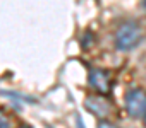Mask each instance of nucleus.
<instances>
[{
  "mask_svg": "<svg viewBox=\"0 0 146 128\" xmlns=\"http://www.w3.org/2000/svg\"><path fill=\"white\" fill-rule=\"evenodd\" d=\"M0 128H11V123L7 121V118H4L0 114Z\"/></svg>",
  "mask_w": 146,
  "mask_h": 128,
  "instance_id": "nucleus-6",
  "label": "nucleus"
},
{
  "mask_svg": "<svg viewBox=\"0 0 146 128\" xmlns=\"http://www.w3.org/2000/svg\"><path fill=\"white\" fill-rule=\"evenodd\" d=\"M143 38H144V31L137 21H124V22H120V26L115 31L113 43L119 51L127 53V51H132L134 48H137L141 44Z\"/></svg>",
  "mask_w": 146,
  "mask_h": 128,
  "instance_id": "nucleus-1",
  "label": "nucleus"
},
{
  "mask_svg": "<svg viewBox=\"0 0 146 128\" xmlns=\"http://www.w3.org/2000/svg\"><path fill=\"white\" fill-rule=\"evenodd\" d=\"M76 125H78V128H86V126H84V121H83V118H81L79 114L76 116Z\"/></svg>",
  "mask_w": 146,
  "mask_h": 128,
  "instance_id": "nucleus-7",
  "label": "nucleus"
},
{
  "mask_svg": "<svg viewBox=\"0 0 146 128\" xmlns=\"http://www.w3.org/2000/svg\"><path fill=\"white\" fill-rule=\"evenodd\" d=\"M17 128H33V126H29V125H28V123H23V125H19V126H17Z\"/></svg>",
  "mask_w": 146,
  "mask_h": 128,
  "instance_id": "nucleus-8",
  "label": "nucleus"
},
{
  "mask_svg": "<svg viewBox=\"0 0 146 128\" xmlns=\"http://www.w3.org/2000/svg\"><path fill=\"white\" fill-rule=\"evenodd\" d=\"M84 108L86 111H90L91 114H95L100 120H107L112 113H113V103L107 97V96H90L84 99Z\"/></svg>",
  "mask_w": 146,
  "mask_h": 128,
  "instance_id": "nucleus-3",
  "label": "nucleus"
},
{
  "mask_svg": "<svg viewBox=\"0 0 146 128\" xmlns=\"http://www.w3.org/2000/svg\"><path fill=\"white\" fill-rule=\"evenodd\" d=\"M144 128H146V116H144Z\"/></svg>",
  "mask_w": 146,
  "mask_h": 128,
  "instance_id": "nucleus-9",
  "label": "nucleus"
},
{
  "mask_svg": "<svg viewBox=\"0 0 146 128\" xmlns=\"http://www.w3.org/2000/svg\"><path fill=\"white\" fill-rule=\"evenodd\" d=\"M143 5H144V9H146V4H143Z\"/></svg>",
  "mask_w": 146,
  "mask_h": 128,
  "instance_id": "nucleus-10",
  "label": "nucleus"
},
{
  "mask_svg": "<svg viewBox=\"0 0 146 128\" xmlns=\"http://www.w3.org/2000/svg\"><path fill=\"white\" fill-rule=\"evenodd\" d=\"M124 104L131 118L146 116V91L143 87H131L124 96Z\"/></svg>",
  "mask_w": 146,
  "mask_h": 128,
  "instance_id": "nucleus-2",
  "label": "nucleus"
},
{
  "mask_svg": "<svg viewBox=\"0 0 146 128\" xmlns=\"http://www.w3.org/2000/svg\"><path fill=\"white\" fill-rule=\"evenodd\" d=\"M98 128H117L112 121H108V120H100L98 121Z\"/></svg>",
  "mask_w": 146,
  "mask_h": 128,
  "instance_id": "nucleus-5",
  "label": "nucleus"
},
{
  "mask_svg": "<svg viewBox=\"0 0 146 128\" xmlns=\"http://www.w3.org/2000/svg\"><path fill=\"white\" fill-rule=\"evenodd\" d=\"M88 82H90V87L100 94V96H108L112 92V79H110V74L102 70V69H93L88 75Z\"/></svg>",
  "mask_w": 146,
  "mask_h": 128,
  "instance_id": "nucleus-4",
  "label": "nucleus"
}]
</instances>
